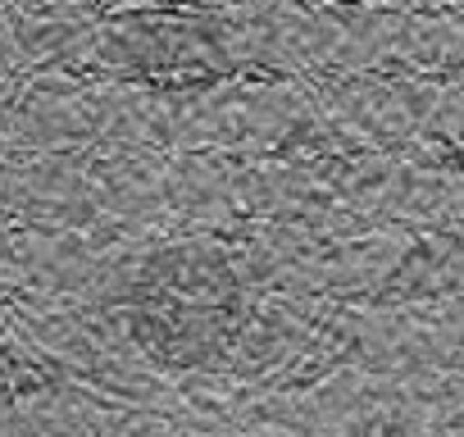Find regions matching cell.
<instances>
[{
	"label": "cell",
	"mask_w": 464,
	"mask_h": 437,
	"mask_svg": "<svg viewBox=\"0 0 464 437\" xmlns=\"http://www.w3.org/2000/svg\"><path fill=\"white\" fill-rule=\"evenodd\" d=\"M132 337L164 369L214 364L242 324V283L223 256H155L128 292Z\"/></svg>",
	"instance_id": "1"
},
{
	"label": "cell",
	"mask_w": 464,
	"mask_h": 437,
	"mask_svg": "<svg viewBox=\"0 0 464 437\" xmlns=\"http://www.w3.org/2000/svg\"><path fill=\"white\" fill-rule=\"evenodd\" d=\"M28 387H37L33 364H24L19 351H14L5 337H0V401H14V396H24Z\"/></svg>",
	"instance_id": "2"
}]
</instances>
